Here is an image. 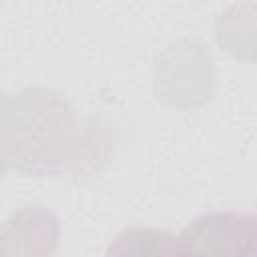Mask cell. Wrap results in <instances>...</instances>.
<instances>
[{
  "instance_id": "4",
  "label": "cell",
  "mask_w": 257,
  "mask_h": 257,
  "mask_svg": "<svg viewBox=\"0 0 257 257\" xmlns=\"http://www.w3.org/2000/svg\"><path fill=\"white\" fill-rule=\"evenodd\" d=\"M108 253H137V255H181L179 237L167 231L155 229H131L116 237V243L110 245Z\"/></svg>"
},
{
  "instance_id": "1",
  "label": "cell",
  "mask_w": 257,
  "mask_h": 257,
  "mask_svg": "<svg viewBox=\"0 0 257 257\" xmlns=\"http://www.w3.org/2000/svg\"><path fill=\"white\" fill-rule=\"evenodd\" d=\"M108 155V128L94 118L78 120L56 90L28 86L12 96V169L30 177H88Z\"/></svg>"
},
{
  "instance_id": "6",
  "label": "cell",
  "mask_w": 257,
  "mask_h": 257,
  "mask_svg": "<svg viewBox=\"0 0 257 257\" xmlns=\"http://www.w3.org/2000/svg\"><path fill=\"white\" fill-rule=\"evenodd\" d=\"M0 4H2V0H0Z\"/></svg>"
},
{
  "instance_id": "3",
  "label": "cell",
  "mask_w": 257,
  "mask_h": 257,
  "mask_svg": "<svg viewBox=\"0 0 257 257\" xmlns=\"http://www.w3.org/2000/svg\"><path fill=\"white\" fill-rule=\"evenodd\" d=\"M58 221L44 207H24L0 223V253L50 255L58 245Z\"/></svg>"
},
{
  "instance_id": "2",
  "label": "cell",
  "mask_w": 257,
  "mask_h": 257,
  "mask_svg": "<svg viewBox=\"0 0 257 257\" xmlns=\"http://www.w3.org/2000/svg\"><path fill=\"white\" fill-rule=\"evenodd\" d=\"M257 221L249 213L217 211L195 219L179 237L181 255L239 257L255 251Z\"/></svg>"
},
{
  "instance_id": "5",
  "label": "cell",
  "mask_w": 257,
  "mask_h": 257,
  "mask_svg": "<svg viewBox=\"0 0 257 257\" xmlns=\"http://www.w3.org/2000/svg\"><path fill=\"white\" fill-rule=\"evenodd\" d=\"M12 169V96L0 90V177Z\"/></svg>"
}]
</instances>
